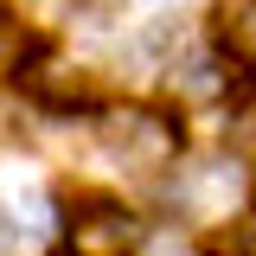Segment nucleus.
<instances>
[{"label":"nucleus","mask_w":256,"mask_h":256,"mask_svg":"<svg viewBox=\"0 0 256 256\" xmlns=\"http://www.w3.org/2000/svg\"><path fill=\"white\" fill-rule=\"evenodd\" d=\"M26 52H32V38H26V26H20L13 13H0V77H13V70L26 64Z\"/></svg>","instance_id":"5"},{"label":"nucleus","mask_w":256,"mask_h":256,"mask_svg":"<svg viewBox=\"0 0 256 256\" xmlns=\"http://www.w3.org/2000/svg\"><path fill=\"white\" fill-rule=\"evenodd\" d=\"M244 205H250V173L230 154H205L180 166V180H173V212L192 224H230Z\"/></svg>","instance_id":"1"},{"label":"nucleus","mask_w":256,"mask_h":256,"mask_svg":"<svg viewBox=\"0 0 256 256\" xmlns=\"http://www.w3.org/2000/svg\"><path fill=\"white\" fill-rule=\"evenodd\" d=\"M186 90L192 96H212L218 90V70H212V64H186Z\"/></svg>","instance_id":"6"},{"label":"nucleus","mask_w":256,"mask_h":256,"mask_svg":"<svg viewBox=\"0 0 256 256\" xmlns=\"http://www.w3.org/2000/svg\"><path fill=\"white\" fill-rule=\"evenodd\" d=\"M102 141H109V154L134 166V173H166L173 154H180V128L154 116V109H122V116H109L102 122Z\"/></svg>","instance_id":"2"},{"label":"nucleus","mask_w":256,"mask_h":256,"mask_svg":"<svg viewBox=\"0 0 256 256\" xmlns=\"http://www.w3.org/2000/svg\"><path fill=\"white\" fill-rule=\"evenodd\" d=\"M237 134L256 148V96H250V102H237Z\"/></svg>","instance_id":"8"},{"label":"nucleus","mask_w":256,"mask_h":256,"mask_svg":"<svg viewBox=\"0 0 256 256\" xmlns=\"http://www.w3.org/2000/svg\"><path fill=\"white\" fill-rule=\"evenodd\" d=\"M64 237H70V256H128L134 250V218L109 198H90V205H77Z\"/></svg>","instance_id":"3"},{"label":"nucleus","mask_w":256,"mask_h":256,"mask_svg":"<svg viewBox=\"0 0 256 256\" xmlns=\"http://www.w3.org/2000/svg\"><path fill=\"white\" fill-rule=\"evenodd\" d=\"M218 38H224V52H230L237 64H250V70H256V0L224 6V13H218Z\"/></svg>","instance_id":"4"},{"label":"nucleus","mask_w":256,"mask_h":256,"mask_svg":"<svg viewBox=\"0 0 256 256\" xmlns=\"http://www.w3.org/2000/svg\"><path fill=\"white\" fill-rule=\"evenodd\" d=\"M218 256H256V224H250V230H237L230 244H218Z\"/></svg>","instance_id":"7"}]
</instances>
